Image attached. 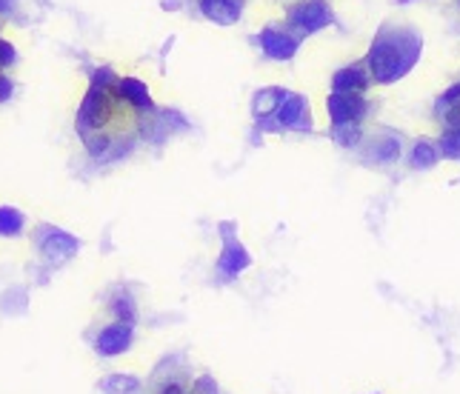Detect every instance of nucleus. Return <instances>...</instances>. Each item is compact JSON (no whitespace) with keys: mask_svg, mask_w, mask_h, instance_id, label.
Masks as SVG:
<instances>
[{"mask_svg":"<svg viewBox=\"0 0 460 394\" xmlns=\"http://www.w3.org/2000/svg\"><path fill=\"white\" fill-rule=\"evenodd\" d=\"M440 146L438 140H429V137H418L415 146L409 152V166L418 169V171H429L440 163Z\"/></svg>","mask_w":460,"mask_h":394,"instance_id":"2eb2a0df","label":"nucleus"},{"mask_svg":"<svg viewBox=\"0 0 460 394\" xmlns=\"http://www.w3.org/2000/svg\"><path fill=\"white\" fill-rule=\"evenodd\" d=\"M115 94H118V101L123 103V106H129V109H135V112H155V101H152V92H149V86L140 81V77H132V74H123L120 81H118V89H115Z\"/></svg>","mask_w":460,"mask_h":394,"instance_id":"9d476101","label":"nucleus"},{"mask_svg":"<svg viewBox=\"0 0 460 394\" xmlns=\"http://www.w3.org/2000/svg\"><path fill=\"white\" fill-rule=\"evenodd\" d=\"M300 43H304V38L295 35L287 23H283V26H266V29H261V35H258L261 52L269 60H275V63H289L300 52Z\"/></svg>","mask_w":460,"mask_h":394,"instance_id":"423d86ee","label":"nucleus"},{"mask_svg":"<svg viewBox=\"0 0 460 394\" xmlns=\"http://www.w3.org/2000/svg\"><path fill=\"white\" fill-rule=\"evenodd\" d=\"M198 9L206 21L217 26H234L243 14L241 0H198Z\"/></svg>","mask_w":460,"mask_h":394,"instance_id":"ddd939ff","label":"nucleus"},{"mask_svg":"<svg viewBox=\"0 0 460 394\" xmlns=\"http://www.w3.org/2000/svg\"><path fill=\"white\" fill-rule=\"evenodd\" d=\"M31 243H35L40 260L49 266H66L81 251V241L72 232L52 223H38L35 232H31Z\"/></svg>","mask_w":460,"mask_h":394,"instance_id":"7ed1b4c3","label":"nucleus"},{"mask_svg":"<svg viewBox=\"0 0 460 394\" xmlns=\"http://www.w3.org/2000/svg\"><path fill=\"white\" fill-rule=\"evenodd\" d=\"M278 123L287 132H312V112H309V101L300 92H287L280 109H278Z\"/></svg>","mask_w":460,"mask_h":394,"instance_id":"1a4fd4ad","label":"nucleus"},{"mask_svg":"<svg viewBox=\"0 0 460 394\" xmlns=\"http://www.w3.org/2000/svg\"><path fill=\"white\" fill-rule=\"evenodd\" d=\"M289 89H280V86H266V89H258L255 94H252V115H255V120H263V118H275L278 109L283 103V98H287Z\"/></svg>","mask_w":460,"mask_h":394,"instance_id":"4468645a","label":"nucleus"},{"mask_svg":"<svg viewBox=\"0 0 460 394\" xmlns=\"http://www.w3.org/2000/svg\"><path fill=\"white\" fill-rule=\"evenodd\" d=\"M101 389L106 394H135L140 389V381L135 374H123V372H115V374H109L106 381L101 383Z\"/></svg>","mask_w":460,"mask_h":394,"instance_id":"6ab92c4d","label":"nucleus"},{"mask_svg":"<svg viewBox=\"0 0 460 394\" xmlns=\"http://www.w3.org/2000/svg\"><path fill=\"white\" fill-rule=\"evenodd\" d=\"M109 311H112V318L118 323H129V326L137 323V303L126 289H118L112 294V301H109Z\"/></svg>","mask_w":460,"mask_h":394,"instance_id":"dca6fc26","label":"nucleus"},{"mask_svg":"<svg viewBox=\"0 0 460 394\" xmlns=\"http://www.w3.org/2000/svg\"><path fill=\"white\" fill-rule=\"evenodd\" d=\"M12 94H14V83H12V77L0 72V103L12 101Z\"/></svg>","mask_w":460,"mask_h":394,"instance_id":"a878e982","label":"nucleus"},{"mask_svg":"<svg viewBox=\"0 0 460 394\" xmlns=\"http://www.w3.org/2000/svg\"><path fill=\"white\" fill-rule=\"evenodd\" d=\"M283 23H287L295 35L309 38L335 23V9H332L329 0H295L287 9V21Z\"/></svg>","mask_w":460,"mask_h":394,"instance_id":"20e7f679","label":"nucleus"},{"mask_svg":"<svg viewBox=\"0 0 460 394\" xmlns=\"http://www.w3.org/2000/svg\"><path fill=\"white\" fill-rule=\"evenodd\" d=\"M332 140H335L341 149H360L367 137H363V126L352 123V126H338V129H332Z\"/></svg>","mask_w":460,"mask_h":394,"instance_id":"aec40b11","label":"nucleus"},{"mask_svg":"<svg viewBox=\"0 0 460 394\" xmlns=\"http://www.w3.org/2000/svg\"><path fill=\"white\" fill-rule=\"evenodd\" d=\"M398 6H409V4H418V0H394Z\"/></svg>","mask_w":460,"mask_h":394,"instance_id":"cd10ccee","label":"nucleus"},{"mask_svg":"<svg viewBox=\"0 0 460 394\" xmlns=\"http://www.w3.org/2000/svg\"><path fill=\"white\" fill-rule=\"evenodd\" d=\"M372 86V74L367 63H352L332 74V92H349V94H363Z\"/></svg>","mask_w":460,"mask_h":394,"instance_id":"f8f14e48","label":"nucleus"},{"mask_svg":"<svg viewBox=\"0 0 460 394\" xmlns=\"http://www.w3.org/2000/svg\"><path fill=\"white\" fill-rule=\"evenodd\" d=\"M132 343H135V326L112 320L94 337V352L101 357H120L132 349Z\"/></svg>","mask_w":460,"mask_h":394,"instance_id":"6e6552de","label":"nucleus"},{"mask_svg":"<svg viewBox=\"0 0 460 394\" xmlns=\"http://www.w3.org/2000/svg\"><path fill=\"white\" fill-rule=\"evenodd\" d=\"M403 157V140L401 135L377 132L369 140H363V161L375 166H394Z\"/></svg>","mask_w":460,"mask_h":394,"instance_id":"0eeeda50","label":"nucleus"},{"mask_svg":"<svg viewBox=\"0 0 460 394\" xmlns=\"http://www.w3.org/2000/svg\"><path fill=\"white\" fill-rule=\"evenodd\" d=\"M26 232V215L18 206H0V238H21Z\"/></svg>","mask_w":460,"mask_h":394,"instance_id":"f3484780","label":"nucleus"},{"mask_svg":"<svg viewBox=\"0 0 460 394\" xmlns=\"http://www.w3.org/2000/svg\"><path fill=\"white\" fill-rule=\"evenodd\" d=\"M440 154L447 161H457L460 163V126H452V129H443V135L438 137Z\"/></svg>","mask_w":460,"mask_h":394,"instance_id":"412c9836","label":"nucleus"},{"mask_svg":"<svg viewBox=\"0 0 460 394\" xmlns=\"http://www.w3.org/2000/svg\"><path fill=\"white\" fill-rule=\"evenodd\" d=\"M189 391H192V394H217V383H215V377L200 374V377H195V381H192Z\"/></svg>","mask_w":460,"mask_h":394,"instance_id":"b1692460","label":"nucleus"},{"mask_svg":"<svg viewBox=\"0 0 460 394\" xmlns=\"http://www.w3.org/2000/svg\"><path fill=\"white\" fill-rule=\"evenodd\" d=\"M81 140H84V149H86V154L92 157V161L103 163V161H106V154H109V149H112V144H115V135L109 132V129H103V132L81 135Z\"/></svg>","mask_w":460,"mask_h":394,"instance_id":"a211bd4d","label":"nucleus"},{"mask_svg":"<svg viewBox=\"0 0 460 394\" xmlns=\"http://www.w3.org/2000/svg\"><path fill=\"white\" fill-rule=\"evenodd\" d=\"M249 266H252V255L246 251V246L234 238L224 241V249H220V255H217V272L226 280H234V277H241Z\"/></svg>","mask_w":460,"mask_h":394,"instance_id":"9b49d317","label":"nucleus"},{"mask_svg":"<svg viewBox=\"0 0 460 394\" xmlns=\"http://www.w3.org/2000/svg\"><path fill=\"white\" fill-rule=\"evenodd\" d=\"M118 106H120V101H118V94L112 89H101V86L89 83L81 106H77V115H75V132H77V137L89 135V132L109 129V123L115 120Z\"/></svg>","mask_w":460,"mask_h":394,"instance_id":"f03ea898","label":"nucleus"},{"mask_svg":"<svg viewBox=\"0 0 460 394\" xmlns=\"http://www.w3.org/2000/svg\"><path fill=\"white\" fill-rule=\"evenodd\" d=\"M135 144H137V135H118V137H115V144H112V149H109V154H106V161H103V163H118V161H123L126 154H132Z\"/></svg>","mask_w":460,"mask_h":394,"instance_id":"4be33fe9","label":"nucleus"},{"mask_svg":"<svg viewBox=\"0 0 460 394\" xmlns=\"http://www.w3.org/2000/svg\"><path fill=\"white\" fill-rule=\"evenodd\" d=\"M14 6V0H0V14H9Z\"/></svg>","mask_w":460,"mask_h":394,"instance_id":"bb28decb","label":"nucleus"},{"mask_svg":"<svg viewBox=\"0 0 460 394\" xmlns=\"http://www.w3.org/2000/svg\"><path fill=\"white\" fill-rule=\"evenodd\" d=\"M14 60H18V52H14V46H12L9 40L0 38V72L9 69Z\"/></svg>","mask_w":460,"mask_h":394,"instance_id":"393cba45","label":"nucleus"},{"mask_svg":"<svg viewBox=\"0 0 460 394\" xmlns=\"http://www.w3.org/2000/svg\"><path fill=\"white\" fill-rule=\"evenodd\" d=\"M457 6H460V0H457Z\"/></svg>","mask_w":460,"mask_h":394,"instance_id":"c85d7f7f","label":"nucleus"},{"mask_svg":"<svg viewBox=\"0 0 460 394\" xmlns=\"http://www.w3.org/2000/svg\"><path fill=\"white\" fill-rule=\"evenodd\" d=\"M118 81H120V74L115 69H109V66H98V69H92L89 72V83L92 86H101V89H118Z\"/></svg>","mask_w":460,"mask_h":394,"instance_id":"5701e85b","label":"nucleus"},{"mask_svg":"<svg viewBox=\"0 0 460 394\" xmlns=\"http://www.w3.org/2000/svg\"><path fill=\"white\" fill-rule=\"evenodd\" d=\"M423 55V38L415 26L406 23H384L369 43L363 57L375 86H392L418 66Z\"/></svg>","mask_w":460,"mask_h":394,"instance_id":"f257e3e1","label":"nucleus"},{"mask_svg":"<svg viewBox=\"0 0 460 394\" xmlns=\"http://www.w3.org/2000/svg\"><path fill=\"white\" fill-rule=\"evenodd\" d=\"M326 115L332 129L338 126H352V123H363L369 115V101L363 94H349V92H329L326 98Z\"/></svg>","mask_w":460,"mask_h":394,"instance_id":"39448f33","label":"nucleus"}]
</instances>
